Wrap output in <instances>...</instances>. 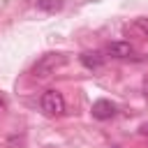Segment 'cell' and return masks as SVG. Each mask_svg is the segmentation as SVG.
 <instances>
[{
	"label": "cell",
	"instance_id": "9",
	"mask_svg": "<svg viewBox=\"0 0 148 148\" xmlns=\"http://www.w3.org/2000/svg\"><path fill=\"white\" fill-rule=\"evenodd\" d=\"M0 109H2V99H0Z\"/></svg>",
	"mask_w": 148,
	"mask_h": 148
},
{
	"label": "cell",
	"instance_id": "5",
	"mask_svg": "<svg viewBox=\"0 0 148 148\" xmlns=\"http://www.w3.org/2000/svg\"><path fill=\"white\" fill-rule=\"evenodd\" d=\"M79 60H81V65L88 67V69H99V67L104 65V56H102L99 51H86V53L79 56Z\"/></svg>",
	"mask_w": 148,
	"mask_h": 148
},
{
	"label": "cell",
	"instance_id": "4",
	"mask_svg": "<svg viewBox=\"0 0 148 148\" xmlns=\"http://www.w3.org/2000/svg\"><path fill=\"white\" fill-rule=\"evenodd\" d=\"M106 51H109V56H113V58H130V56L134 53V46H132L130 42H111V44L106 46Z\"/></svg>",
	"mask_w": 148,
	"mask_h": 148
},
{
	"label": "cell",
	"instance_id": "1",
	"mask_svg": "<svg viewBox=\"0 0 148 148\" xmlns=\"http://www.w3.org/2000/svg\"><path fill=\"white\" fill-rule=\"evenodd\" d=\"M65 65V56L62 53H44L35 65H32V76L35 79H49V76H53L60 67Z\"/></svg>",
	"mask_w": 148,
	"mask_h": 148
},
{
	"label": "cell",
	"instance_id": "8",
	"mask_svg": "<svg viewBox=\"0 0 148 148\" xmlns=\"http://www.w3.org/2000/svg\"><path fill=\"white\" fill-rule=\"evenodd\" d=\"M141 132H143V134H148V125H143V127H141Z\"/></svg>",
	"mask_w": 148,
	"mask_h": 148
},
{
	"label": "cell",
	"instance_id": "6",
	"mask_svg": "<svg viewBox=\"0 0 148 148\" xmlns=\"http://www.w3.org/2000/svg\"><path fill=\"white\" fill-rule=\"evenodd\" d=\"M127 30L134 32V35H139V37H143V39H148V18H136Z\"/></svg>",
	"mask_w": 148,
	"mask_h": 148
},
{
	"label": "cell",
	"instance_id": "3",
	"mask_svg": "<svg viewBox=\"0 0 148 148\" xmlns=\"http://www.w3.org/2000/svg\"><path fill=\"white\" fill-rule=\"evenodd\" d=\"M90 113H92V118H97V120H109V118L116 113V106H113L109 99H97V102H92Z\"/></svg>",
	"mask_w": 148,
	"mask_h": 148
},
{
	"label": "cell",
	"instance_id": "2",
	"mask_svg": "<svg viewBox=\"0 0 148 148\" xmlns=\"http://www.w3.org/2000/svg\"><path fill=\"white\" fill-rule=\"evenodd\" d=\"M39 106L46 116H60L65 113V97L58 90H46L39 99Z\"/></svg>",
	"mask_w": 148,
	"mask_h": 148
},
{
	"label": "cell",
	"instance_id": "7",
	"mask_svg": "<svg viewBox=\"0 0 148 148\" xmlns=\"http://www.w3.org/2000/svg\"><path fill=\"white\" fill-rule=\"evenodd\" d=\"M35 5L44 12H58L62 7V0H35Z\"/></svg>",
	"mask_w": 148,
	"mask_h": 148
}]
</instances>
